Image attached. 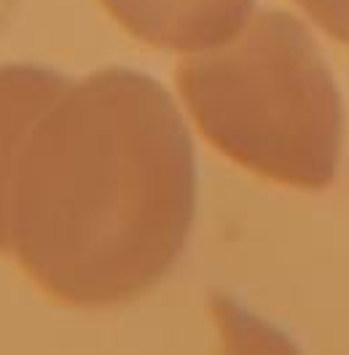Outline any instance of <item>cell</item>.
Segmentation results:
<instances>
[{"instance_id":"277c9868","label":"cell","mask_w":349,"mask_h":355,"mask_svg":"<svg viewBox=\"0 0 349 355\" xmlns=\"http://www.w3.org/2000/svg\"><path fill=\"white\" fill-rule=\"evenodd\" d=\"M330 35L349 44V0H298Z\"/></svg>"},{"instance_id":"6da1fadb","label":"cell","mask_w":349,"mask_h":355,"mask_svg":"<svg viewBox=\"0 0 349 355\" xmlns=\"http://www.w3.org/2000/svg\"><path fill=\"white\" fill-rule=\"evenodd\" d=\"M57 146L46 264L97 272L153 261L186 205V148L164 92L132 70L91 76L67 100Z\"/></svg>"},{"instance_id":"7a4b0ae2","label":"cell","mask_w":349,"mask_h":355,"mask_svg":"<svg viewBox=\"0 0 349 355\" xmlns=\"http://www.w3.org/2000/svg\"><path fill=\"white\" fill-rule=\"evenodd\" d=\"M180 89L223 146L261 164L309 159L333 116V87L301 22L261 11L234 38L188 57Z\"/></svg>"},{"instance_id":"3957f363","label":"cell","mask_w":349,"mask_h":355,"mask_svg":"<svg viewBox=\"0 0 349 355\" xmlns=\"http://www.w3.org/2000/svg\"><path fill=\"white\" fill-rule=\"evenodd\" d=\"M134 38L159 49L199 51L240 33L253 0H102Z\"/></svg>"}]
</instances>
